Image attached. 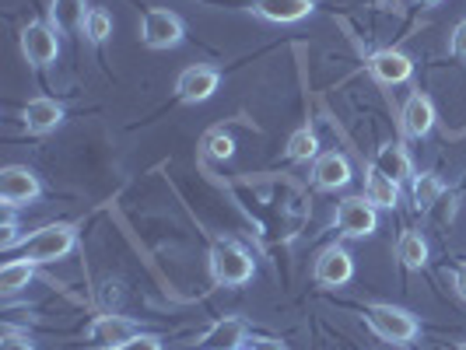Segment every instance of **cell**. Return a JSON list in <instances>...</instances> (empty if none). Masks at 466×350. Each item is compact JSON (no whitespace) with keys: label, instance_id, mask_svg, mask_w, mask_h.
<instances>
[{"label":"cell","instance_id":"6da1fadb","mask_svg":"<svg viewBox=\"0 0 466 350\" xmlns=\"http://www.w3.org/2000/svg\"><path fill=\"white\" fill-rule=\"evenodd\" d=\"M77 245V228L67 225V221H60V225H46V228H39V232L32 235V238H25L22 242V256L25 263H56V259H64Z\"/></svg>","mask_w":466,"mask_h":350},{"label":"cell","instance_id":"7a4b0ae2","mask_svg":"<svg viewBox=\"0 0 466 350\" xmlns=\"http://www.w3.org/2000/svg\"><path fill=\"white\" fill-rule=\"evenodd\" d=\"M253 256L235 245V242H218L210 249V277L225 287H238V284H249L253 280Z\"/></svg>","mask_w":466,"mask_h":350},{"label":"cell","instance_id":"3957f363","mask_svg":"<svg viewBox=\"0 0 466 350\" xmlns=\"http://www.w3.org/2000/svg\"><path fill=\"white\" fill-rule=\"evenodd\" d=\"M365 319H369V326H372L382 340H390V344H410L420 333L418 319H414L407 308H397V305H372V308L365 312Z\"/></svg>","mask_w":466,"mask_h":350},{"label":"cell","instance_id":"277c9868","mask_svg":"<svg viewBox=\"0 0 466 350\" xmlns=\"http://www.w3.org/2000/svg\"><path fill=\"white\" fill-rule=\"evenodd\" d=\"M183 35H187V25L179 15H172V11H165V7H151L147 15H144V22H140V43L147 49H172L183 43Z\"/></svg>","mask_w":466,"mask_h":350},{"label":"cell","instance_id":"5b68a950","mask_svg":"<svg viewBox=\"0 0 466 350\" xmlns=\"http://www.w3.org/2000/svg\"><path fill=\"white\" fill-rule=\"evenodd\" d=\"M39 193H43V183H39V175H35L32 168H25V165H7V168L0 172V200H4V204L25 207V204L39 200Z\"/></svg>","mask_w":466,"mask_h":350},{"label":"cell","instance_id":"8992f818","mask_svg":"<svg viewBox=\"0 0 466 350\" xmlns=\"http://www.w3.org/2000/svg\"><path fill=\"white\" fill-rule=\"evenodd\" d=\"M22 56L32 67H46L60 56V39H56V28L46 22L25 25L22 28Z\"/></svg>","mask_w":466,"mask_h":350},{"label":"cell","instance_id":"52a82bcc","mask_svg":"<svg viewBox=\"0 0 466 350\" xmlns=\"http://www.w3.org/2000/svg\"><path fill=\"white\" fill-rule=\"evenodd\" d=\"M375 225H379V214L365 196H350L337 207V232L348 238H365L375 232Z\"/></svg>","mask_w":466,"mask_h":350},{"label":"cell","instance_id":"ba28073f","mask_svg":"<svg viewBox=\"0 0 466 350\" xmlns=\"http://www.w3.org/2000/svg\"><path fill=\"white\" fill-rule=\"evenodd\" d=\"M218 85H221V74L214 67H204V64H197V67H187L179 74V81H176V92L183 102H208L210 95L218 92Z\"/></svg>","mask_w":466,"mask_h":350},{"label":"cell","instance_id":"9c48e42d","mask_svg":"<svg viewBox=\"0 0 466 350\" xmlns=\"http://www.w3.org/2000/svg\"><path fill=\"white\" fill-rule=\"evenodd\" d=\"M369 70H372L382 85H403L414 74V60L407 53H400V49H379V53H372V60H369Z\"/></svg>","mask_w":466,"mask_h":350},{"label":"cell","instance_id":"30bf717a","mask_svg":"<svg viewBox=\"0 0 466 350\" xmlns=\"http://www.w3.org/2000/svg\"><path fill=\"white\" fill-rule=\"evenodd\" d=\"M350 277H354V263H350L348 249L329 245V249L319 253V259H316V280H319V284L340 287V284H348Z\"/></svg>","mask_w":466,"mask_h":350},{"label":"cell","instance_id":"8fae6325","mask_svg":"<svg viewBox=\"0 0 466 350\" xmlns=\"http://www.w3.org/2000/svg\"><path fill=\"white\" fill-rule=\"evenodd\" d=\"M140 329L134 319H123V315H98L92 323V329H88V336H92L95 344H102V347L116 350L123 347L127 340H134Z\"/></svg>","mask_w":466,"mask_h":350},{"label":"cell","instance_id":"7c38bea8","mask_svg":"<svg viewBox=\"0 0 466 350\" xmlns=\"http://www.w3.org/2000/svg\"><path fill=\"white\" fill-rule=\"evenodd\" d=\"M400 119H403V134H410V137H428L431 126H435V105H431V98L414 92L403 102Z\"/></svg>","mask_w":466,"mask_h":350},{"label":"cell","instance_id":"4fadbf2b","mask_svg":"<svg viewBox=\"0 0 466 350\" xmlns=\"http://www.w3.org/2000/svg\"><path fill=\"white\" fill-rule=\"evenodd\" d=\"M312 0H253V11H257L263 22H274V25H291V22H302L312 15Z\"/></svg>","mask_w":466,"mask_h":350},{"label":"cell","instance_id":"5bb4252c","mask_svg":"<svg viewBox=\"0 0 466 350\" xmlns=\"http://www.w3.org/2000/svg\"><path fill=\"white\" fill-rule=\"evenodd\" d=\"M312 179L319 189H344L350 183V162L337 151H327L312 165Z\"/></svg>","mask_w":466,"mask_h":350},{"label":"cell","instance_id":"9a60e30c","mask_svg":"<svg viewBox=\"0 0 466 350\" xmlns=\"http://www.w3.org/2000/svg\"><path fill=\"white\" fill-rule=\"evenodd\" d=\"M246 344V323L242 319H221L200 336V350H238Z\"/></svg>","mask_w":466,"mask_h":350},{"label":"cell","instance_id":"2e32d148","mask_svg":"<svg viewBox=\"0 0 466 350\" xmlns=\"http://www.w3.org/2000/svg\"><path fill=\"white\" fill-rule=\"evenodd\" d=\"M22 119L32 134H49V130H56V126L64 123V109H60L53 98H32V102L25 105Z\"/></svg>","mask_w":466,"mask_h":350},{"label":"cell","instance_id":"e0dca14e","mask_svg":"<svg viewBox=\"0 0 466 350\" xmlns=\"http://www.w3.org/2000/svg\"><path fill=\"white\" fill-rule=\"evenodd\" d=\"M372 168L375 172H382V175H390V179H397V183H403V179H410V175H414L410 155H407L400 144H382V147H379V155H375Z\"/></svg>","mask_w":466,"mask_h":350},{"label":"cell","instance_id":"ac0fdd59","mask_svg":"<svg viewBox=\"0 0 466 350\" xmlns=\"http://www.w3.org/2000/svg\"><path fill=\"white\" fill-rule=\"evenodd\" d=\"M365 200L375 204V207H397L400 204V183L372 168V172H369V179H365Z\"/></svg>","mask_w":466,"mask_h":350},{"label":"cell","instance_id":"d6986e66","mask_svg":"<svg viewBox=\"0 0 466 350\" xmlns=\"http://www.w3.org/2000/svg\"><path fill=\"white\" fill-rule=\"evenodd\" d=\"M85 18H88L85 0H53V7H49V25H53L56 32L85 28Z\"/></svg>","mask_w":466,"mask_h":350},{"label":"cell","instance_id":"ffe728a7","mask_svg":"<svg viewBox=\"0 0 466 350\" xmlns=\"http://www.w3.org/2000/svg\"><path fill=\"white\" fill-rule=\"evenodd\" d=\"M397 259L407 270H420L428 263V242L420 238V232H403L397 242Z\"/></svg>","mask_w":466,"mask_h":350},{"label":"cell","instance_id":"44dd1931","mask_svg":"<svg viewBox=\"0 0 466 350\" xmlns=\"http://www.w3.org/2000/svg\"><path fill=\"white\" fill-rule=\"evenodd\" d=\"M28 280H32V263H25V259L7 263V266L0 270V291H4V295H15V291L28 287Z\"/></svg>","mask_w":466,"mask_h":350},{"label":"cell","instance_id":"7402d4cb","mask_svg":"<svg viewBox=\"0 0 466 350\" xmlns=\"http://www.w3.org/2000/svg\"><path fill=\"white\" fill-rule=\"evenodd\" d=\"M316 155H319V140H316V134L309 126L299 130V134H291V140H288V158L291 162H309Z\"/></svg>","mask_w":466,"mask_h":350},{"label":"cell","instance_id":"603a6c76","mask_svg":"<svg viewBox=\"0 0 466 350\" xmlns=\"http://www.w3.org/2000/svg\"><path fill=\"white\" fill-rule=\"evenodd\" d=\"M439 196H442V183L431 172H424V175L414 179V204H418V210H428Z\"/></svg>","mask_w":466,"mask_h":350},{"label":"cell","instance_id":"cb8c5ba5","mask_svg":"<svg viewBox=\"0 0 466 350\" xmlns=\"http://www.w3.org/2000/svg\"><path fill=\"white\" fill-rule=\"evenodd\" d=\"M85 35H88L92 43H106V39L113 35V18H109L102 7H92L88 18H85Z\"/></svg>","mask_w":466,"mask_h":350},{"label":"cell","instance_id":"d4e9b609","mask_svg":"<svg viewBox=\"0 0 466 350\" xmlns=\"http://www.w3.org/2000/svg\"><path fill=\"white\" fill-rule=\"evenodd\" d=\"M116 350H162V340L158 336H151V333H137L134 340H127L123 347Z\"/></svg>","mask_w":466,"mask_h":350},{"label":"cell","instance_id":"484cf974","mask_svg":"<svg viewBox=\"0 0 466 350\" xmlns=\"http://www.w3.org/2000/svg\"><path fill=\"white\" fill-rule=\"evenodd\" d=\"M0 350H35V347L28 344V336H18L15 329H7V333H4V347Z\"/></svg>","mask_w":466,"mask_h":350},{"label":"cell","instance_id":"4316f807","mask_svg":"<svg viewBox=\"0 0 466 350\" xmlns=\"http://www.w3.org/2000/svg\"><path fill=\"white\" fill-rule=\"evenodd\" d=\"M452 53H456L460 60H466V22H460L452 28Z\"/></svg>","mask_w":466,"mask_h":350},{"label":"cell","instance_id":"83f0119b","mask_svg":"<svg viewBox=\"0 0 466 350\" xmlns=\"http://www.w3.org/2000/svg\"><path fill=\"white\" fill-rule=\"evenodd\" d=\"M249 350H284V344L274 340V336H253V347Z\"/></svg>","mask_w":466,"mask_h":350},{"label":"cell","instance_id":"f1b7e54d","mask_svg":"<svg viewBox=\"0 0 466 350\" xmlns=\"http://www.w3.org/2000/svg\"><path fill=\"white\" fill-rule=\"evenodd\" d=\"M210 151H214L218 158H228V155H232V140H228V137H214V147H210Z\"/></svg>","mask_w":466,"mask_h":350},{"label":"cell","instance_id":"f546056e","mask_svg":"<svg viewBox=\"0 0 466 350\" xmlns=\"http://www.w3.org/2000/svg\"><path fill=\"white\" fill-rule=\"evenodd\" d=\"M456 295H460V298L466 302V263L460 266V270H456Z\"/></svg>","mask_w":466,"mask_h":350},{"label":"cell","instance_id":"4dcf8cb0","mask_svg":"<svg viewBox=\"0 0 466 350\" xmlns=\"http://www.w3.org/2000/svg\"><path fill=\"white\" fill-rule=\"evenodd\" d=\"M424 4H442V0H424Z\"/></svg>","mask_w":466,"mask_h":350},{"label":"cell","instance_id":"1f68e13d","mask_svg":"<svg viewBox=\"0 0 466 350\" xmlns=\"http://www.w3.org/2000/svg\"><path fill=\"white\" fill-rule=\"evenodd\" d=\"M460 350H466V344H463V347H460Z\"/></svg>","mask_w":466,"mask_h":350}]
</instances>
